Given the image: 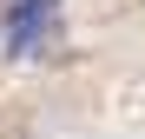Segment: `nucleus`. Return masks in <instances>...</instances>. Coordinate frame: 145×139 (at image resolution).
I'll list each match as a JSON object with an SVG mask.
<instances>
[{
	"mask_svg": "<svg viewBox=\"0 0 145 139\" xmlns=\"http://www.w3.org/2000/svg\"><path fill=\"white\" fill-rule=\"evenodd\" d=\"M27 7H59V0H27Z\"/></svg>",
	"mask_w": 145,
	"mask_h": 139,
	"instance_id": "f03ea898",
	"label": "nucleus"
},
{
	"mask_svg": "<svg viewBox=\"0 0 145 139\" xmlns=\"http://www.w3.org/2000/svg\"><path fill=\"white\" fill-rule=\"evenodd\" d=\"M53 13L59 7H27V0H13V7H7V53H20V60H27V53H46V40H53V27H59Z\"/></svg>",
	"mask_w": 145,
	"mask_h": 139,
	"instance_id": "f257e3e1",
	"label": "nucleus"
}]
</instances>
